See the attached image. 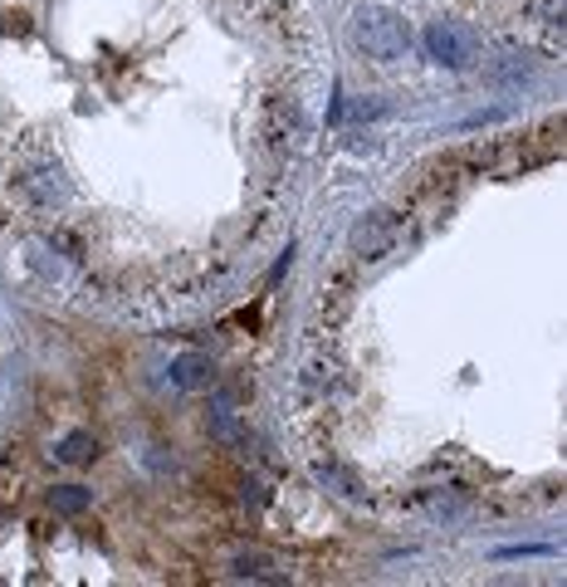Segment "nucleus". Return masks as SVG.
Returning <instances> with one entry per match:
<instances>
[{
	"label": "nucleus",
	"mask_w": 567,
	"mask_h": 587,
	"mask_svg": "<svg viewBox=\"0 0 567 587\" xmlns=\"http://www.w3.org/2000/svg\"><path fill=\"white\" fill-rule=\"evenodd\" d=\"M352 34H357V44H362L372 59H401L406 49H411V30H406V20L391 16V10H381V6L357 10Z\"/></svg>",
	"instance_id": "nucleus-1"
},
{
	"label": "nucleus",
	"mask_w": 567,
	"mask_h": 587,
	"mask_svg": "<svg viewBox=\"0 0 567 587\" xmlns=\"http://www.w3.org/2000/svg\"><path fill=\"white\" fill-rule=\"evenodd\" d=\"M426 49H430V59H440L446 69H470L479 59V34L460 20H436L426 30Z\"/></svg>",
	"instance_id": "nucleus-2"
},
{
	"label": "nucleus",
	"mask_w": 567,
	"mask_h": 587,
	"mask_svg": "<svg viewBox=\"0 0 567 587\" xmlns=\"http://www.w3.org/2000/svg\"><path fill=\"white\" fill-rule=\"evenodd\" d=\"M391 240H397V220H391L387 211L362 216V220L352 226V250L362 255V260H381V255L391 250Z\"/></svg>",
	"instance_id": "nucleus-3"
},
{
	"label": "nucleus",
	"mask_w": 567,
	"mask_h": 587,
	"mask_svg": "<svg viewBox=\"0 0 567 587\" xmlns=\"http://www.w3.org/2000/svg\"><path fill=\"white\" fill-rule=\"evenodd\" d=\"M93 450H98V440L89 431H73L59 440V460H69V465H83V460H93Z\"/></svg>",
	"instance_id": "nucleus-4"
},
{
	"label": "nucleus",
	"mask_w": 567,
	"mask_h": 587,
	"mask_svg": "<svg viewBox=\"0 0 567 587\" xmlns=\"http://www.w3.org/2000/svg\"><path fill=\"white\" fill-rule=\"evenodd\" d=\"M49 505H54L59 514H79V509H89V489L64 485V489H54V495H49Z\"/></svg>",
	"instance_id": "nucleus-5"
},
{
	"label": "nucleus",
	"mask_w": 567,
	"mask_h": 587,
	"mask_svg": "<svg viewBox=\"0 0 567 587\" xmlns=\"http://www.w3.org/2000/svg\"><path fill=\"white\" fill-rule=\"evenodd\" d=\"M206 367H211L206 358H181L177 367H171V377H177L181 387H196V382H201V377H206Z\"/></svg>",
	"instance_id": "nucleus-6"
}]
</instances>
